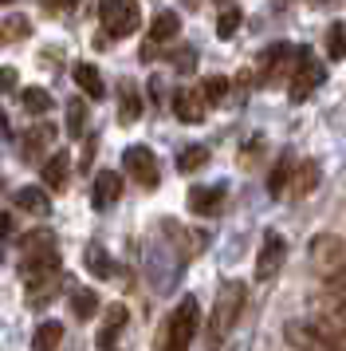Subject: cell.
<instances>
[{
  "label": "cell",
  "mask_w": 346,
  "mask_h": 351,
  "mask_svg": "<svg viewBox=\"0 0 346 351\" xmlns=\"http://www.w3.org/2000/svg\"><path fill=\"white\" fill-rule=\"evenodd\" d=\"M287 343L299 351H346V328L330 316L291 319L287 324Z\"/></svg>",
  "instance_id": "cell-1"
},
{
  "label": "cell",
  "mask_w": 346,
  "mask_h": 351,
  "mask_svg": "<svg viewBox=\"0 0 346 351\" xmlns=\"http://www.w3.org/2000/svg\"><path fill=\"white\" fill-rule=\"evenodd\" d=\"M28 32H31V20H24V16H8L4 20V36H8V40H24Z\"/></svg>",
  "instance_id": "cell-32"
},
{
  "label": "cell",
  "mask_w": 346,
  "mask_h": 351,
  "mask_svg": "<svg viewBox=\"0 0 346 351\" xmlns=\"http://www.w3.org/2000/svg\"><path fill=\"white\" fill-rule=\"evenodd\" d=\"M189 209L197 217H213L224 209V186H193L189 190Z\"/></svg>",
  "instance_id": "cell-11"
},
{
  "label": "cell",
  "mask_w": 346,
  "mask_h": 351,
  "mask_svg": "<svg viewBox=\"0 0 346 351\" xmlns=\"http://www.w3.org/2000/svg\"><path fill=\"white\" fill-rule=\"evenodd\" d=\"M71 312H75V319H91L94 312H98V292L75 288V292H71Z\"/></svg>",
  "instance_id": "cell-24"
},
{
  "label": "cell",
  "mask_w": 346,
  "mask_h": 351,
  "mask_svg": "<svg viewBox=\"0 0 346 351\" xmlns=\"http://www.w3.org/2000/svg\"><path fill=\"white\" fill-rule=\"evenodd\" d=\"M240 20H244V12H240V8H224V12H220V20H217V36H224V40H228V36H236Z\"/></svg>",
  "instance_id": "cell-31"
},
{
  "label": "cell",
  "mask_w": 346,
  "mask_h": 351,
  "mask_svg": "<svg viewBox=\"0 0 346 351\" xmlns=\"http://www.w3.org/2000/svg\"><path fill=\"white\" fill-rule=\"evenodd\" d=\"M8 233H12V217H8V213H0V237H8Z\"/></svg>",
  "instance_id": "cell-35"
},
{
  "label": "cell",
  "mask_w": 346,
  "mask_h": 351,
  "mask_svg": "<svg viewBox=\"0 0 346 351\" xmlns=\"http://www.w3.org/2000/svg\"><path fill=\"white\" fill-rule=\"evenodd\" d=\"M319 162H295V178H291V193L295 197H307V193H315V186H319Z\"/></svg>",
  "instance_id": "cell-19"
},
{
  "label": "cell",
  "mask_w": 346,
  "mask_h": 351,
  "mask_svg": "<svg viewBox=\"0 0 346 351\" xmlns=\"http://www.w3.org/2000/svg\"><path fill=\"white\" fill-rule=\"evenodd\" d=\"M55 143V130L47 127V123H40V127H31L28 134H24V143H20V154L24 158H40L47 146Z\"/></svg>",
  "instance_id": "cell-18"
},
{
  "label": "cell",
  "mask_w": 346,
  "mask_h": 351,
  "mask_svg": "<svg viewBox=\"0 0 346 351\" xmlns=\"http://www.w3.org/2000/svg\"><path fill=\"white\" fill-rule=\"evenodd\" d=\"M16 87V71L12 67H0V91H12Z\"/></svg>",
  "instance_id": "cell-34"
},
{
  "label": "cell",
  "mask_w": 346,
  "mask_h": 351,
  "mask_svg": "<svg viewBox=\"0 0 346 351\" xmlns=\"http://www.w3.org/2000/svg\"><path fill=\"white\" fill-rule=\"evenodd\" d=\"M118 197H122V178H118V170H103V174H94V186H91L94 209H110Z\"/></svg>",
  "instance_id": "cell-10"
},
{
  "label": "cell",
  "mask_w": 346,
  "mask_h": 351,
  "mask_svg": "<svg viewBox=\"0 0 346 351\" xmlns=\"http://www.w3.org/2000/svg\"><path fill=\"white\" fill-rule=\"evenodd\" d=\"M311 265L334 292H346V241L334 233H319L311 241Z\"/></svg>",
  "instance_id": "cell-5"
},
{
  "label": "cell",
  "mask_w": 346,
  "mask_h": 351,
  "mask_svg": "<svg viewBox=\"0 0 346 351\" xmlns=\"http://www.w3.org/2000/svg\"><path fill=\"white\" fill-rule=\"evenodd\" d=\"M201 95L209 99V103H224V95H228V80L224 75H209L201 87Z\"/></svg>",
  "instance_id": "cell-30"
},
{
  "label": "cell",
  "mask_w": 346,
  "mask_h": 351,
  "mask_svg": "<svg viewBox=\"0 0 346 351\" xmlns=\"http://www.w3.org/2000/svg\"><path fill=\"white\" fill-rule=\"evenodd\" d=\"M197 328H201V304H197V296H181V304H177L170 312V319L161 324L154 351H189Z\"/></svg>",
  "instance_id": "cell-3"
},
{
  "label": "cell",
  "mask_w": 346,
  "mask_h": 351,
  "mask_svg": "<svg viewBox=\"0 0 346 351\" xmlns=\"http://www.w3.org/2000/svg\"><path fill=\"white\" fill-rule=\"evenodd\" d=\"M177 36H181L177 12H161V16L150 24V40H154V44H170V40H177Z\"/></svg>",
  "instance_id": "cell-23"
},
{
  "label": "cell",
  "mask_w": 346,
  "mask_h": 351,
  "mask_svg": "<svg viewBox=\"0 0 346 351\" xmlns=\"http://www.w3.org/2000/svg\"><path fill=\"white\" fill-rule=\"evenodd\" d=\"M283 261H287V241L280 233H267L260 245V256H256V280H271L283 269Z\"/></svg>",
  "instance_id": "cell-9"
},
{
  "label": "cell",
  "mask_w": 346,
  "mask_h": 351,
  "mask_svg": "<svg viewBox=\"0 0 346 351\" xmlns=\"http://www.w3.org/2000/svg\"><path fill=\"white\" fill-rule=\"evenodd\" d=\"M0 4H12V0H0Z\"/></svg>",
  "instance_id": "cell-38"
},
{
  "label": "cell",
  "mask_w": 346,
  "mask_h": 351,
  "mask_svg": "<svg viewBox=\"0 0 346 351\" xmlns=\"http://www.w3.org/2000/svg\"><path fill=\"white\" fill-rule=\"evenodd\" d=\"M0 36H4V28H0Z\"/></svg>",
  "instance_id": "cell-40"
},
{
  "label": "cell",
  "mask_w": 346,
  "mask_h": 351,
  "mask_svg": "<svg viewBox=\"0 0 346 351\" xmlns=\"http://www.w3.org/2000/svg\"><path fill=\"white\" fill-rule=\"evenodd\" d=\"M217 4H224V0H217Z\"/></svg>",
  "instance_id": "cell-39"
},
{
  "label": "cell",
  "mask_w": 346,
  "mask_h": 351,
  "mask_svg": "<svg viewBox=\"0 0 346 351\" xmlns=\"http://www.w3.org/2000/svg\"><path fill=\"white\" fill-rule=\"evenodd\" d=\"M0 134H12V130H8V114L0 111Z\"/></svg>",
  "instance_id": "cell-37"
},
{
  "label": "cell",
  "mask_w": 346,
  "mask_h": 351,
  "mask_svg": "<svg viewBox=\"0 0 346 351\" xmlns=\"http://www.w3.org/2000/svg\"><path fill=\"white\" fill-rule=\"evenodd\" d=\"M126 319H130V312H126L122 304H114V308L107 312V319H103V328H98V348L103 351L114 348V339H118V332L126 328Z\"/></svg>",
  "instance_id": "cell-17"
},
{
  "label": "cell",
  "mask_w": 346,
  "mask_h": 351,
  "mask_svg": "<svg viewBox=\"0 0 346 351\" xmlns=\"http://www.w3.org/2000/svg\"><path fill=\"white\" fill-rule=\"evenodd\" d=\"M122 166H126V174L134 178L138 186H146V190H154L157 182H161V170H157V158L150 146H126Z\"/></svg>",
  "instance_id": "cell-7"
},
{
  "label": "cell",
  "mask_w": 346,
  "mask_h": 351,
  "mask_svg": "<svg viewBox=\"0 0 346 351\" xmlns=\"http://www.w3.org/2000/svg\"><path fill=\"white\" fill-rule=\"evenodd\" d=\"M75 83H79V91H87V99H103V75H98V67L94 64H75Z\"/></svg>",
  "instance_id": "cell-21"
},
{
  "label": "cell",
  "mask_w": 346,
  "mask_h": 351,
  "mask_svg": "<svg viewBox=\"0 0 346 351\" xmlns=\"http://www.w3.org/2000/svg\"><path fill=\"white\" fill-rule=\"evenodd\" d=\"M244 300H248V288L240 285V280H224L220 285L217 300H213V319H209V348L224 343V335L232 332L240 312H244Z\"/></svg>",
  "instance_id": "cell-4"
},
{
  "label": "cell",
  "mask_w": 346,
  "mask_h": 351,
  "mask_svg": "<svg viewBox=\"0 0 346 351\" xmlns=\"http://www.w3.org/2000/svg\"><path fill=\"white\" fill-rule=\"evenodd\" d=\"M59 245L51 229H31L20 237V280H36V276H51L59 272Z\"/></svg>",
  "instance_id": "cell-2"
},
{
  "label": "cell",
  "mask_w": 346,
  "mask_h": 351,
  "mask_svg": "<svg viewBox=\"0 0 346 351\" xmlns=\"http://www.w3.org/2000/svg\"><path fill=\"white\" fill-rule=\"evenodd\" d=\"M319 316L338 319V324L346 328V292H338V296H327V300L319 304Z\"/></svg>",
  "instance_id": "cell-29"
},
{
  "label": "cell",
  "mask_w": 346,
  "mask_h": 351,
  "mask_svg": "<svg viewBox=\"0 0 346 351\" xmlns=\"http://www.w3.org/2000/svg\"><path fill=\"white\" fill-rule=\"evenodd\" d=\"M20 107L28 114H47L51 111V95H47L44 87H24L20 91Z\"/></svg>",
  "instance_id": "cell-25"
},
{
  "label": "cell",
  "mask_w": 346,
  "mask_h": 351,
  "mask_svg": "<svg viewBox=\"0 0 346 351\" xmlns=\"http://www.w3.org/2000/svg\"><path fill=\"white\" fill-rule=\"evenodd\" d=\"M79 0H47V8H75Z\"/></svg>",
  "instance_id": "cell-36"
},
{
  "label": "cell",
  "mask_w": 346,
  "mask_h": 351,
  "mask_svg": "<svg viewBox=\"0 0 346 351\" xmlns=\"http://www.w3.org/2000/svg\"><path fill=\"white\" fill-rule=\"evenodd\" d=\"M323 80H327V71L311 60V51H299L295 60V75H291V87H287V95H291V103H303V99L311 95L315 87H323Z\"/></svg>",
  "instance_id": "cell-8"
},
{
  "label": "cell",
  "mask_w": 346,
  "mask_h": 351,
  "mask_svg": "<svg viewBox=\"0 0 346 351\" xmlns=\"http://www.w3.org/2000/svg\"><path fill=\"white\" fill-rule=\"evenodd\" d=\"M98 20H103V32L107 36H130V32H138L142 12L134 0H103L98 4Z\"/></svg>",
  "instance_id": "cell-6"
},
{
  "label": "cell",
  "mask_w": 346,
  "mask_h": 351,
  "mask_svg": "<svg viewBox=\"0 0 346 351\" xmlns=\"http://www.w3.org/2000/svg\"><path fill=\"white\" fill-rule=\"evenodd\" d=\"M204 107H209V99H204L201 91H177V95H173V114H177L181 123H201Z\"/></svg>",
  "instance_id": "cell-12"
},
{
  "label": "cell",
  "mask_w": 346,
  "mask_h": 351,
  "mask_svg": "<svg viewBox=\"0 0 346 351\" xmlns=\"http://www.w3.org/2000/svg\"><path fill=\"white\" fill-rule=\"evenodd\" d=\"M142 119V91L134 80L118 83V123H138Z\"/></svg>",
  "instance_id": "cell-13"
},
{
  "label": "cell",
  "mask_w": 346,
  "mask_h": 351,
  "mask_svg": "<svg viewBox=\"0 0 346 351\" xmlns=\"http://www.w3.org/2000/svg\"><path fill=\"white\" fill-rule=\"evenodd\" d=\"M291 178H295V158H291V154H283V158L276 162V170L267 174V193H271V197H280V193H287V186H291Z\"/></svg>",
  "instance_id": "cell-20"
},
{
  "label": "cell",
  "mask_w": 346,
  "mask_h": 351,
  "mask_svg": "<svg viewBox=\"0 0 346 351\" xmlns=\"http://www.w3.org/2000/svg\"><path fill=\"white\" fill-rule=\"evenodd\" d=\"M204 162H209V146H185L177 154V170L181 174H193V170H201Z\"/></svg>",
  "instance_id": "cell-26"
},
{
  "label": "cell",
  "mask_w": 346,
  "mask_h": 351,
  "mask_svg": "<svg viewBox=\"0 0 346 351\" xmlns=\"http://www.w3.org/2000/svg\"><path fill=\"white\" fill-rule=\"evenodd\" d=\"M59 343H63V328L55 319H44L36 328V335H31V351H55Z\"/></svg>",
  "instance_id": "cell-22"
},
{
  "label": "cell",
  "mask_w": 346,
  "mask_h": 351,
  "mask_svg": "<svg viewBox=\"0 0 346 351\" xmlns=\"http://www.w3.org/2000/svg\"><path fill=\"white\" fill-rule=\"evenodd\" d=\"M16 206L24 213H31V217H47L51 213V197L40 186H24V190H16Z\"/></svg>",
  "instance_id": "cell-15"
},
{
  "label": "cell",
  "mask_w": 346,
  "mask_h": 351,
  "mask_svg": "<svg viewBox=\"0 0 346 351\" xmlns=\"http://www.w3.org/2000/svg\"><path fill=\"white\" fill-rule=\"evenodd\" d=\"M87 130V103L83 99H71V107H67V134H83Z\"/></svg>",
  "instance_id": "cell-28"
},
{
  "label": "cell",
  "mask_w": 346,
  "mask_h": 351,
  "mask_svg": "<svg viewBox=\"0 0 346 351\" xmlns=\"http://www.w3.org/2000/svg\"><path fill=\"white\" fill-rule=\"evenodd\" d=\"M260 150H264V138H252V143H248V150H240V162H244V166H252Z\"/></svg>",
  "instance_id": "cell-33"
},
{
  "label": "cell",
  "mask_w": 346,
  "mask_h": 351,
  "mask_svg": "<svg viewBox=\"0 0 346 351\" xmlns=\"http://www.w3.org/2000/svg\"><path fill=\"white\" fill-rule=\"evenodd\" d=\"M327 56H330V60H343V56H346V24H343V20L327 28Z\"/></svg>",
  "instance_id": "cell-27"
},
{
  "label": "cell",
  "mask_w": 346,
  "mask_h": 351,
  "mask_svg": "<svg viewBox=\"0 0 346 351\" xmlns=\"http://www.w3.org/2000/svg\"><path fill=\"white\" fill-rule=\"evenodd\" d=\"M83 265H87V272L98 276V280H110V276H114V261H110V253L98 241H91V245L83 249Z\"/></svg>",
  "instance_id": "cell-16"
},
{
  "label": "cell",
  "mask_w": 346,
  "mask_h": 351,
  "mask_svg": "<svg viewBox=\"0 0 346 351\" xmlns=\"http://www.w3.org/2000/svg\"><path fill=\"white\" fill-rule=\"evenodd\" d=\"M67 174H71L67 150H55L51 158H44V186L47 190H63V186H67Z\"/></svg>",
  "instance_id": "cell-14"
}]
</instances>
